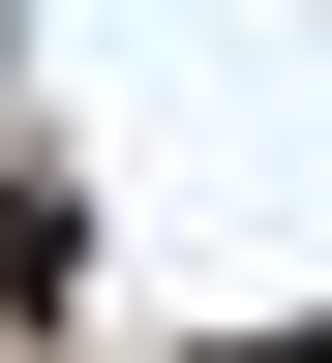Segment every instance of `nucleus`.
<instances>
[{
    "label": "nucleus",
    "mask_w": 332,
    "mask_h": 363,
    "mask_svg": "<svg viewBox=\"0 0 332 363\" xmlns=\"http://www.w3.org/2000/svg\"><path fill=\"white\" fill-rule=\"evenodd\" d=\"M61 272H91V212H61L30 152H0V303H61Z\"/></svg>",
    "instance_id": "1"
}]
</instances>
